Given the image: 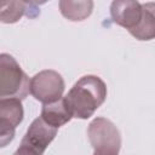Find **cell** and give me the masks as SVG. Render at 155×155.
<instances>
[{"label":"cell","instance_id":"obj_1","mask_svg":"<svg viewBox=\"0 0 155 155\" xmlns=\"http://www.w3.org/2000/svg\"><path fill=\"white\" fill-rule=\"evenodd\" d=\"M155 4H140L134 0H115L110 5L114 23L127 29L140 41L153 40L155 36Z\"/></svg>","mask_w":155,"mask_h":155},{"label":"cell","instance_id":"obj_2","mask_svg":"<svg viewBox=\"0 0 155 155\" xmlns=\"http://www.w3.org/2000/svg\"><path fill=\"white\" fill-rule=\"evenodd\" d=\"M107 93V85L99 76L85 75L74 84L63 102L71 117L86 120L104 103Z\"/></svg>","mask_w":155,"mask_h":155},{"label":"cell","instance_id":"obj_3","mask_svg":"<svg viewBox=\"0 0 155 155\" xmlns=\"http://www.w3.org/2000/svg\"><path fill=\"white\" fill-rule=\"evenodd\" d=\"M29 78L18 62L8 53H0V101H23L29 93Z\"/></svg>","mask_w":155,"mask_h":155},{"label":"cell","instance_id":"obj_4","mask_svg":"<svg viewBox=\"0 0 155 155\" xmlns=\"http://www.w3.org/2000/svg\"><path fill=\"white\" fill-rule=\"evenodd\" d=\"M87 136L93 148V155H119L121 134L109 119L102 116L93 119L87 127Z\"/></svg>","mask_w":155,"mask_h":155},{"label":"cell","instance_id":"obj_5","mask_svg":"<svg viewBox=\"0 0 155 155\" xmlns=\"http://www.w3.org/2000/svg\"><path fill=\"white\" fill-rule=\"evenodd\" d=\"M65 88L62 75L52 69H45L35 74L29 82L30 94L42 104H51L63 97Z\"/></svg>","mask_w":155,"mask_h":155},{"label":"cell","instance_id":"obj_6","mask_svg":"<svg viewBox=\"0 0 155 155\" xmlns=\"http://www.w3.org/2000/svg\"><path fill=\"white\" fill-rule=\"evenodd\" d=\"M57 131L58 128L47 125L41 117H36L28 127L13 155H42L50 143L54 139Z\"/></svg>","mask_w":155,"mask_h":155},{"label":"cell","instance_id":"obj_7","mask_svg":"<svg viewBox=\"0 0 155 155\" xmlns=\"http://www.w3.org/2000/svg\"><path fill=\"white\" fill-rule=\"evenodd\" d=\"M22 101L8 98L0 101V148L8 145L16 134V127L23 121Z\"/></svg>","mask_w":155,"mask_h":155},{"label":"cell","instance_id":"obj_8","mask_svg":"<svg viewBox=\"0 0 155 155\" xmlns=\"http://www.w3.org/2000/svg\"><path fill=\"white\" fill-rule=\"evenodd\" d=\"M93 1L82 0V1H71V0H61L58 2L59 11L67 19L71 22H81L91 16L93 10Z\"/></svg>","mask_w":155,"mask_h":155},{"label":"cell","instance_id":"obj_9","mask_svg":"<svg viewBox=\"0 0 155 155\" xmlns=\"http://www.w3.org/2000/svg\"><path fill=\"white\" fill-rule=\"evenodd\" d=\"M40 117L50 126L54 127V128H59L61 126L68 124L73 117L69 114V111L67 110L64 102H63V97L51 104H44L42 109H41V115Z\"/></svg>","mask_w":155,"mask_h":155},{"label":"cell","instance_id":"obj_10","mask_svg":"<svg viewBox=\"0 0 155 155\" xmlns=\"http://www.w3.org/2000/svg\"><path fill=\"white\" fill-rule=\"evenodd\" d=\"M34 2L25 1H0V22L13 24L18 22L23 15L29 16V10H36Z\"/></svg>","mask_w":155,"mask_h":155}]
</instances>
